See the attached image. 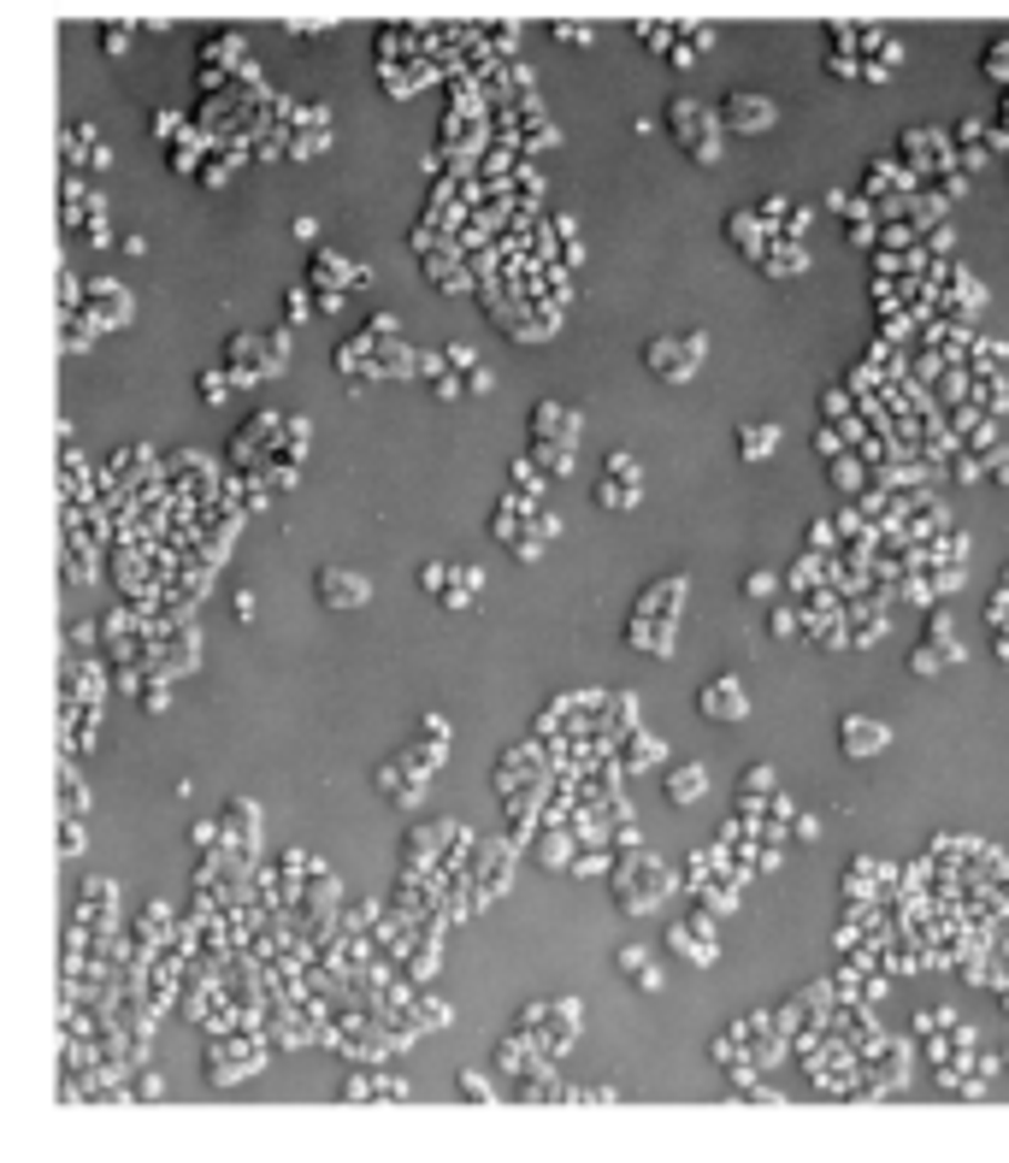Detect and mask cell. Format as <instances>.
Returning a JSON list of instances; mask_svg holds the SVG:
<instances>
[{"mask_svg":"<svg viewBox=\"0 0 1009 1163\" xmlns=\"http://www.w3.org/2000/svg\"><path fill=\"white\" fill-rule=\"evenodd\" d=\"M591 497H596V509H603V514H632V509L644 502V484H620V479H608V473H603Z\"/></svg>","mask_w":1009,"mask_h":1163,"instance_id":"12","label":"cell"},{"mask_svg":"<svg viewBox=\"0 0 1009 1163\" xmlns=\"http://www.w3.org/2000/svg\"><path fill=\"white\" fill-rule=\"evenodd\" d=\"M886 744H891V726L886 721H874V715H845V721H838V750H845L850 762L886 756Z\"/></svg>","mask_w":1009,"mask_h":1163,"instance_id":"6","label":"cell"},{"mask_svg":"<svg viewBox=\"0 0 1009 1163\" xmlns=\"http://www.w3.org/2000/svg\"><path fill=\"white\" fill-rule=\"evenodd\" d=\"M231 384L236 379H231V372H219V367L201 372V402H224V390H231Z\"/></svg>","mask_w":1009,"mask_h":1163,"instance_id":"26","label":"cell"},{"mask_svg":"<svg viewBox=\"0 0 1009 1163\" xmlns=\"http://www.w3.org/2000/svg\"><path fill=\"white\" fill-rule=\"evenodd\" d=\"M726 237H733V249L750 254V260L768 254V237H761V224H756L750 213H733V219H726Z\"/></svg>","mask_w":1009,"mask_h":1163,"instance_id":"15","label":"cell"},{"mask_svg":"<svg viewBox=\"0 0 1009 1163\" xmlns=\"http://www.w3.org/2000/svg\"><path fill=\"white\" fill-rule=\"evenodd\" d=\"M738 798H744V810H756V798H774V768H744Z\"/></svg>","mask_w":1009,"mask_h":1163,"instance_id":"19","label":"cell"},{"mask_svg":"<svg viewBox=\"0 0 1009 1163\" xmlns=\"http://www.w3.org/2000/svg\"><path fill=\"white\" fill-rule=\"evenodd\" d=\"M544 1022H549V1034H537V1045H544V1057H561V1052H573V1034H578V1004H573V999H555V1004H544Z\"/></svg>","mask_w":1009,"mask_h":1163,"instance_id":"10","label":"cell"},{"mask_svg":"<svg viewBox=\"0 0 1009 1163\" xmlns=\"http://www.w3.org/2000/svg\"><path fill=\"white\" fill-rule=\"evenodd\" d=\"M662 892H667V869H662V862L626 851V862L614 869V904H620L626 915H644V910L662 904Z\"/></svg>","mask_w":1009,"mask_h":1163,"instance_id":"1","label":"cell"},{"mask_svg":"<svg viewBox=\"0 0 1009 1163\" xmlns=\"http://www.w3.org/2000/svg\"><path fill=\"white\" fill-rule=\"evenodd\" d=\"M667 119H673V130H679V142H685V154H690V160H703V166H708V160L720 154V142H715V124H703V107H690V101H673V112H667Z\"/></svg>","mask_w":1009,"mask_h":1163,"instance_id":"8","label":"cell"},{"mask_svg":"<svg viewBox=\"0 0 1009 1163\" xmlns=\"http://www.w3.org/2000/svg\"><path fill=\"white\" fill-rule=\"evenodd\" d=\"M137 698L148 703V715H165V703H172V691H165V680H148V685H137Z\"/></svg>","mask_w":1009,"mask_h":1163,"instance_id":"27","label":"cell"},{"mask_svg":"<svg viewBox=\"0 0 1009 1163\" xmlns=\"http://www.w3.org/2000/svg\"><path fill=\"white\" fill-rule=\"evenodd\" d=\"M833 491H850V497L862 491V461H856V455H838L833 461Z\"/></svg>","mask_w":1009,"mask_h":1163,"instance_id":"22","label":"cell"},{"mask_svg":"<svg viewBox=\"0 0 1009 1163\" xmlns=\"http://www.w3.org/2000/svg\"><path fill=\"white\" fill-rule=\"evenodd\" d=\"M614 963H620L626 974H638V981H632L638 992H662V969L644 956V945H620V951H614Z\"/></svg>","mask_w":1009,"mask_h":1163,"instance_id":"14","label":"cell"},{"mask_svg":"<svg viewBox=\"0 0 1009 1163\" xmlns=\"http://www.w3.org/2000/svg\"><path fill=\"white\" fill-rule=\"evenodd\" d=\"M986 71H998V78H1009V42H1003V53H986Z\"/></svg>","mask_w":1009,"mask_h":1163,"instance_id":"40","label":"cell"},{"mask_svg":"<svg viewBox=\"0 0 1009 1163\" xmlns=\"http://www.w3.org/2000/svg\"><path fill=\"white\" fill-rule=\"evenodd\" d=\"M65 810H71V815H78V810H83V792H78V774H65Z\"/></svg>","mask_w":1009,"mask_h":1163,"instance_id":"37","label":"cell"},{"mask_svg":"<svg viewBox=\"0 0 1009 1163\" xmlns=\"http://www.w3.org/2000/svg\"><path fill=\"white\" fill-rule=\"evenodd\" d=\"M761 267H768L774 278H791V272L809 267V260H803V254H761Z\"/></svg>","mask_w":1009,"mask_h":1163,"instance_id":"28","label":"cell"},{"mask_svg":"<svg viewBox=\"0 0 1009 1163\" xmlns=\"http://www.w3.org/2000/svg\"><path fill=\"white\" fill-rule=\"evenodd\" d=\"M432 390H437V402H455V397H461L466 384L455 379V372H437V379H432Z\"/></svg>","mask_w":1009,"mask_h":1163,"instance_id":"33","label":"cell"},{"mask_svg":"<svg viewBox=\"0 0 1009 1163\" xmlns=\"http://www.w3.org/2000/svg\"><path fill=\"white\" fill-rule=\"evenodd\" d=\"M448 573H455V568H448V561H425V568H420V591L443 596V591H448Z\"/></svg>","mask_w":1009,"mask_h":1163,"instance_id":"23","label":"cell"},{"mask_svg":"<svg viewBox=\"0 0 1009 1163\" xmlns=\"http://www.w3.org/2000/svg\"><path fill=\"white\" fill-rule=\"evenodd\" d=\"M738 591L750 596V603H756V596H774V573H761V568H756V573H744V585H738Z\"/></svg>","mask_w":1009,"mask_h":1163,"instance_id":"29","label":"cell"},{"mask_svg":"<svg viewBox=\"0 0 1009 1163\" xmlns=\"http://www.w3.org/2000/svg\"><path fill=\"white\" fill-rule=\"evenodd\" d=\"M231 609H236V621H254V591H236Z\"/></svg>","mask_w":1009,"mask_h":1163,"instance_id":"39","label":"cell"},{"mask_svg":"<svg viewBox=\"0 0 1009 1163\" xmlns=\"http://www.w3.org/2000/svg\"><path fill=\"white\" fill-rule=\"evenodd\" d=\"M909 668H915V673H939V668H945V662H939V644H921V650L909 655Z\"/></svg>","mask_w":1009,"mask_h":1163,"instance_id":"31","label":"cell"},{"mask_svg":"<svg viewBox=\"0 0 1009 1163\" xmlns=\"http://www.w3.org/2000/svg\"><path fill=\"white\" fill-rule=\"evenodd\" d=\"M703 354H708L703 331L649 337V343H644V367L656 372V379H667V384H690V379H697V367H703Z\"/></svg>","mask_w":1009,"mask_h":1163,"instance_id":"2","label":"cell"},{"mask_svg":"<svg viewBox=\"0 0 1009 1163\" xmlns=\"http://www.w3.org/2000/svg\"><path fill=\"white\" fill-rule=\"evenodd\" d=\"M679 596H685V579L673 573V579H656V585H644V596H638V609H632V626H626V638L638 644V638L649 632V626H662V632H673V621H679Z\"/></svg>","mask_w":1009,"mask_h":1163,"instance_id":"3","label":"cell"},{"mask_svg":"<svg viewBox=\"0 0 1009 1163\" xmlns=\"http://www.w3.org/2000/svg\"><path fill=\"white\" fill-rule=\"evenodd\" d=\"M632 703H638L632 691H614V715H608L614 733H638V726H632Z\"/></svg>","mask_w":1009,"mask_h":1163,"instance_id":"25","label":"cell"},{"mask_svg":"<svg viewBox=\"0 0 1009 1163\" xmlns=\"http://www.w3.org/2000/svg\"><path fill=\"white\" fill-rule=\"evenodd\" d=\"M667 945L679 951V956H690V963H715V951H720L715 945V922H708L703 910L690 915V922H673L667 928Z\"/></svg>","mask_w":1009,"mask_h":1163,"instance_id":"9","label":"cell"},{"mask_svg":"<svg viewBox=\"0 0 1009 1163\" xmlns=\"http://www.w3.org/2000/svg\"><path fill=\"white\" fill-rule=\"evenodd\" d=\"M455 1086H461V1099H478V1104H491V1099H496V1093H491V1081H484L478 1069H461V1081H455Z\"/></svg>","mask_w":1009,"mask_h":1163,"instance_id":"24","label":"cell"},{"mask_svg":"<svg viewBox=\"0 0 1009 1163\" xmlns=\"http://www.w3.org/2000/svg\"><path fill=\"white\" fill-rule=\"evenodd\" d=\"M697 715L703 721H726V726L750 715V691H744L738 673H715V680L697 691Z\"/></svg>","mask_w":1009,"mask_h":1163,"instance_id":"5","label":"cell"},{"mask_svg":"<svg viewBox=\"0 0 1009 1163\" xmlns=\"http://www.w3.org/2000/svg\"><path fill=\"white\" fill-rule=\"evenodd\" d=\"M60 845H65L60 856H78V851H83V828H78V821H65V833H60Z\"/></svg>","mask_w":1009,"mask_h":1163,"instance_id":"35","label":"cell"},{"mask_svg":"<svg viewBox=\"0 0 1009 1163\" xmlns=\"http://www.w3.org/2000/svg\"><path fill=\"white\" fill-rule=\"evenodd\" d=\"M774 449H779V425L774 420H756V425L738 431V461H768Z\"/></svg>","mask_w":1009,"mask_h":1163,"instance_id":"13","label":"cell"},{"mask_svg":"<svg viewBox=\"0 0 1009 1163\" xmlns=\"http://www.w3.org/2000/svg\"><path fill=\"white\" fill-rule=\"evenodd\" d=\"M532 461L544 467L549 479H567V473H573V443H537V438H532Z\"/></svg>","mask_w":1009,"mask_h":1163,"instance_id":"17","label":"cell"},{"mask_svg":"<svg viewBox=\"0 0 1009 1163\" xmlns=\"http://www.w3.org/2000/svg\"><path fill=\"white\" fill-rule=\"evenodd\" d=\"M656 756H667V744L656 733H632L626 739V774H644V768H656Z\"/></svg>","mask_w":1009,"mask_h":1163,"instance_id":"16","label":"cell"},{"mask_svg":"<svg viewBox=\"0 0 1009 1163\" xmlns=\"http://www.w3.org/2000/svg\"><path fill=\"white\" fill-rule=\"evenodd\" d=\"M603 473L620 479V484H644V467H638V455H626V449H608V455H603Z\"/></svg>","mask_w":1009,"mask_h":1163,"instance_id":"21","label":"cell"},{"mask_svg":"<svg viewBox=\"0 0 1009 1163\" xmlns=\"http://www.w3.org/2000/svg\"><path fill=\"white\" fill-rule=\"evenodd\" d=\"M662 792L673 810H690L703 792H708V768L703 762H679V768H667V780H662Z\"/></svg>","mask_w":1009,"mask_h":1163,"instance_id":"11","label":"cell"},{"mask_svg":"<svg viewBox=\"0 0 1009 1163\" xmlns=\"http://www.w3.org/2000/svg\"><path fill=\"white\" fill-rule=\"evenodd\" d=\"M295 242H307V249H313V242H320V224H313V219H295Z\"/></svg>","mask_w":1009,"mask_h":1163,"instance_id":"36","label":"cell"},{"mask_svg":"<svg viewBox=\"0 0 1009 1163\" xmlns=\"http://www.w3.org/2000/svg\"><path fill=\"white\" fill-rule=\"evenodd\" d=\"M336 278H354V267H349L343 254H320V249H313V284H320V290H331Z\"/></svg>","mask_w":1009,"mask_h":1163,"instance_id":"20","label":"cell"},{"mask_svg":"<svg viewBox=\"0 0 1009 1163\" xmlns=\"http://www.w3.org/2000/svg\"><path fill=\"white\" fill-rule=\"evenodd\" d=\"M578 431H585V414H578V408L555 402V397H544L532 408V438L537 443H578Z\"/></svg>","mask_w":1009,"mask_h":1163,"instance_id":"7","label":"cell"},{"mask_svg":"<svg viewBox=\"0 0 1009 1163\" xmlns=\"http://www.w3.org/2000/svg\"><path fill=\"white\" fill-rule=\"evenodd\" d=\"M791 839H803V845H815V839H820V821H815V815H797V821H791Z\"/></svg>","mask_w":1009,"mask_h":1163,"instance_id":"34","label":"cell"},{"mask_svg":"<svg viewBox=\"0 0 1009 1163\" xmlns=\"http://www.w3.org/2000/svg\"><path fill=\"white\" fill-rule=\"evenodd\" d=\"M491 384H496V379H491V372H484V367H473V372H466V390H478V397H484V390H491Z\"/></svg>","mask_w":1009,"mask_h":1163,"instance_id":"38","label":"cell"},{"mask_svg":"<svg viewBox=\"0 0 1009 1163\" xmlns=\"http://www.w3.org/2000/svg\"><path fill=\"white\" fill-rule=\"evenodd\" d=\"M733 124L738 130H768L774 124V107L768 101H750V96H733Z\"/></svg>","mask_w":1009,"mask_h":1163,"instance_id":"18","label":"cell"},{"mask_svg":"<svg viewBox=\"0 0 1009 1163\" xmlns=\"http://www.w3.org/2000/svg\"><path fill=\"white\" fill-rule=\"evenodd\" d=\"M768 632H774V638H791V632H797V614H791V609H768Z\"/></svg>","mask_w":1009,"mask_h":1163,"instance_id":"32","label":"cell"},{"mask_svg":"<svg viewBox=\"0 0 1009 1163\" xmlns=\"http://www.w3.org/2000/svg\"><path fill=\"white\" fill-rule=\"evenodd\" d=\"M313 596L331 609V614H354L372 603V579L354 573V568H320L313 573Z\"/></svg>","mask_w":1009,"mask_h":1163,"instance_id":"4","label":"cell"},{"mask_svg":"<svg viewBox=\"0 0 1009 1163\" xmlns=\"http://www.w3.org/2000/svg\"><path fill=\"white\" fill-rule=\"evenodd\" d=\"M443 361L455 367V372H473V367H478V354L466 349V343H448V349H443Z\"/></svg>","mask_w":1009,"mask_h":1163,"instance_id":"30","label":"cell"}]
</instances>
